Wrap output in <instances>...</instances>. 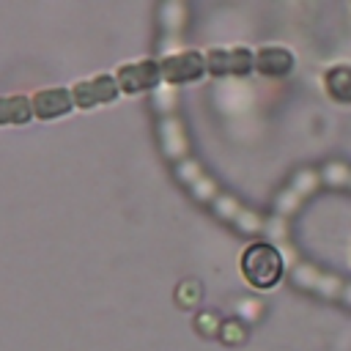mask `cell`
I'll return each instance as SVG.
<instances>
[{
  "label": "cell",
  "mask_w": 351,
  "mask_h": 351,
  "mask_svg": "<svg viewBox=\"0 0 351 351\" xmlns=\"http://www.w3.org/2000/svg\"><path fill=\"white\" fill-rule=\"evenodd\" d=\"M241 274L258 291L274 288L282 280V274H285L282 252L274 244H269V241H252L241 252Z\"/></svg>",
  "instance_id": "obj_1"
},
{
  "label": "cell",
  "mask_w": 351,
  "mask_h": 351,
  "mask_svg": "<svg viewBox=\"0 0 351 351\" xmlns=\"http://www.w3.org/2000/svg\"><path fill=\"white\" fill-rule=\"evenodd\" d=\"M206 69L217 77H239L255 69V52L247 47H214L206 52Z\"/></svg>",
  "instance_id": "obj_2"
},
{
  "label": "cell",
  "mask_w": 351,
  "mask_h": 351,
  "mask_svg": "<svg viewBox=\"0 0 351 351\" xmlns=\"http://www.w3.org/2000/svg\"><path fill=\"white\" fill-rule=\"evenodd\" d=\"M118 93H121L118 80L110 74H93L88 80L74 82V88H71L74 107H80V110H93L99 104H110L118 99Z\"/></svg>",
  "instance_id": "obj_3"
},
{
  "label": "cell",
  "mask_w": 351,
  "mask_h": 351,
  "mask_svg": "<svg viewBox=\"0 0 351 351\" xmlns=\"http://www.w3.org/2000/svg\"><path fill=\"white\" fill-rule=\"evenodd\" d=\"M159 66H162V80L170 82V85L195 82L208 71L206 69V55H200L197 49H181L176 55H167L165 60H159Z\"/></svg>",
  "instance_id": "obj_4"
},
{
  "label": "cell",
  "mask_w": 351,
  "mask_h": 351,
  "mask_svg": "<svg viewBox=\"0 0 351 351\" xmlns=\"http://www.w3.org/2000/svg\"><path fill=\"white\" fill-rule=\"evenodd\" d=\"M291 280H293V285H299L302 291H310V293L324 296V299H343L346 285H348V282H343L340 277L315 269L313 263H296L293 271H291Z\"/></svg>",
  "instance_id": "obj_5"
},
{
  "label": "cell",
  "mask_w": 351,
  "mask_h": 351,
  "mask_svg": "<svg viewBox=\"0 0 351 351\" xmlns=\"http://www.w3.org/2000/svg\"><path fill=\"white\" fill-rule=\"evenodd\" d=\"M118 88L121 93H145L151 88L159 85L162 80V66L159 60H134V63H123L115 71Z\"/></svg>",
  "instance_id": "obj_6"
},
{
  "label": "cell",
  "mask_w": 351,
  "mask_h": 351,
  "mask_svg": "<svg viewBox=\"0 0 351 351\" xmlns=\"http://www.w3.org/2000/svg\"><path fill=\"white\" fill-rule=\"evenodd\" d=\"M30 101H33L36 118H41V121L60 118V115L71 112V107H74V96L69 88H41L33 93Z\"/></svg>",
  "instance_id": "obj_7"
},
{
  "label": "cell",
  "mask_w": 351,
  "mask_h": 351,
  "mask_svg": "<svg viewBox=\"0 0 351 351\" xmlns=\"http://www.w3.org/2000/svg\"><path fill=\"white\" fill-rule=\"evenodd\" d=\"M293 52L280 44H269L255 52V71H261L263 77H285L293 71Z\"/></svg>",
  "instance_id": "obj_8"
},
{
  "label": "cell",
  "mask_w": 351,
  "mask_h": 351,
  "mask_svg": "<svg viewBox=\"0 0 351 351\" xmlns=\"http://www.w3.org/2000/svg\"><path fill=\"white\" fill-rule=\"evenodd\" d=\"M324 90L337 104H351V63H335L324 71Z\"/></svg>",
  "instance_id": "obj_9"
},
{
  "label": "cell",
  "mask_w": 351,
  "mask_h": 351,
  "mask_svg": "<svg viewBox=\"0 0 351 351\" xmlns=\"http://www.w3.org/2000/svg\"><path fill=\"white\" fill-rule=\"evenodd\" d=\"M33 115V101L27 96H0V126H19Z\"/></svg>",
  "instance_id": "obj_10"
},
{
  "label": "cell",
  "mask_w": 351,
  "mask_h": 351,
  "mask_svg": "<svg viewBox=\"0 0 351 351\" xmlns=\"http://www.w3.org/2000/svg\"><path fill=\"white\" fill-rule=\"evenodd\" d=\"M321 184L332 186V189H346L351 186V167L343 159H329L321 167Z\"/></svg>",
  "instance_id": "obj_11"
},
{
  "label": "cell",
  "mask_w": 351,
  "mask_h": 351,
  "mask_svg": "<svg viewBox=\"0 0 351 351\" xmlns=\"http://www.w3.org/2000/svg\"><path fill=\"white\" fill-rule=\"evenodd\" d=\"M219 337H222V343H228V346H241V343L247 340V329H244L241 321H225L222 329H219Z\"/></svg>",
  "instance_id": "obj_12"
},
{
  "label": "cell",
  "mask_w": 351,
  "mask_h": 351,
  "mask_svg": "<svg viewBox=\"0 0 351 351\" xmlns=\"http://www.w3.org/2000/svg\"><path fill=\"white\" fill-rule=\"evenodd\" d=\"M197 329H200L203 335H219L222 321H219V315H217V313L206 310V313H200V315H197Z\"/></svg>",
  "instance_id": "obj_13"
},
{
  "label": "cell",
  "mask_w": 351,
  "mask_h": 351,
  "mask_svg": "<svg viewBox=\"0 0 351 351\" xmlns=\"http://www.w3.org/2000/svg\"><path fill=\"white\" fill-rule=\"evenodd\" d=\"M348 302H351V293H348Z\"/></svg>",
  "instance_id": "obj_14"
}]
</instances>
